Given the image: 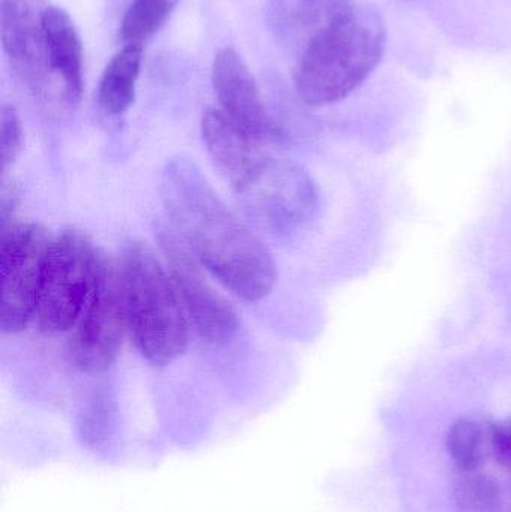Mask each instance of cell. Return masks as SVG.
Instances as JSON below:
<instances>
[{
    "instance_id": "cell-1",
    "label": "cell",
    "mask_w": 511,
    "mask_h": 512,
    "mask_svg": "<svg viewBox=\"0 0 511 512\" xmlns=\"http://www.w3.org/2000/svg\"><path fill=\"white\" fill-rule=\"evenodd\" d=\"M161 198L180 239L225 288L246 301L273 291L278 268L269 249L225 206L194 161L176 156L165 164Z\"/></svg>"
},
{
    "instance_id": "cell-2",
    "label": "cell",
    "mask_w": 511,
    "mask_h": 512,
    "mask_svg": "<svg viewBox=\"0 0 511 512\" xmlns=\"http://www.w3.org/2000/svg\"><path fill=\"white\" fill-rule=\"evenodd\" d=\"M386 44L380 11L375 6H351L303 48L294 74L297 95L312 107L342 101L380 65Z\"/></svg>"
},
{
    "instance_id": "cell-3",
    "label": "cell",
    "mask_w": 511,
    "mask_h": 512,
    "mask_svg": "<svg viewBox=\"0 0 511 512\" xmlns=\"http://www.w3.org/2000/svg\"><path fill=\"white\" fill-rule=\"evenodd\" d=\"M119 268L132 342L153 366H170L189 342L188 315L173 277L143 243L125 249Z\"/></svg>"
},
{
    "instance_id": "cell-4",
    "label": "cell",
    "mask_w": 511,
    "mask_h": 512,
    "mask_svg": "<svg viewBox=\"0 0 511 512\" xmlns=\"http://www.w3.org/2000/svg\"><path fill=\"white\" fill-rule=\"evenodd\" d=\"M99 252L77 230L63 231L48 246L35 318L45 333L71 330L89 300Z\"/></svg>"
},
{
    "instance_id": "cell-5",
    "label": "cell",
    "mask_w": 511,
    "mask_h": 512,
    "mask_svg": "<svg viewBox=\"0 0 511 512\" xmlns=\"http://www.w3.org/2000/svg\"><path fill=\"white\" fill-rule=\"evenodd\" d=\"M236 197L249 221L272 236L299 230L317 207L308 173L281 159H260L237 183Z\"/></svg>"
},
{
    "instance_id": "cell-6",
    "label": "cell",
    "mask_w": 511,
    "mask_h": 512,
    "mask_svg": "<svg viewBox=\"0 0 511 512\" xmlns=\"http://www.w3.org/2000/svg\"><path fill=\"white\" fill-rule=\"evenodd\" d=\"M47 234L32 222L0 225V328L20 333L35 318L47 258Z\"/></svg>"
},
{
    "instance_id": "cell-7",
    "label": "cell",
    "mask_w": 511,
    "mask_h": 512,
    "mask_svg": "<svg viewBox=\"0 0 511 512\" xmlns=\"http://www.w3.org/2000/svg\"><path fill=\"white\" fill-rule=\"evenodd\" d=\"M126 331L120 268L99 252L95 283L72 339L77 367L87 373L110 369L122 351Z\"/></svg>"
},
{
    "instance_id": "cell-8",
    "label": "cell",
    "mask_w": 511,
    "mask_h": 512,
    "mask_svg": "<svg viewBox=\"0 0 511 512\" xmlns=\"http://www.w3.org/2000/svg\"><path fill=\"white\" fill-rule=\"evenodd\" d=\"M161 246L186 315L198 336L212 345L230 342L239 330V315L230 301L207 282L200 262L179 236L162 234Z\"/></svg>"
},
{
    "instance_id": "cell-9",
    "label": "cell",
    "mask_w": 511,
    "mask_h": 512,
    "mask_svg": "<svg viewBox=\"0 0 511 512\" xmlns=\"http://www.w3.org/2000/svg\"><path fill=\"white\" fill-rule=\"evenodd\" d=\"M212 83L221 110L234 123L258 143L273 138L275 129L264 107L260 89L248 66L233 48H224L216 54Z\"/></svg>"
},
{
    "instance_id": "cell-10",
    "label": "cell",
    "mask_w": 511,
    "mask_h": 512,
    "mask_svg": "<svg viewBox=\"0 0 511 512\" xmlns=\"http://www.w3.org/2000/svg\"><path fill=\"white\" fill-rule=\"evenodd\" d=\"M44 54L51 71L62 78L66 98L78 102L83 93V48L71 17L50 6L41 15Z\"/></svg>"
},
{
    "instance_id": "cell-11",
    "label": "cell",
    "mask_w": 511,
    "mask_h": 512,
    "mask_svg": "<svg viewBox=\"0 0 511 512\" xmlns=\"http://www.w3.org/2000/svg\"><path fill=\"white\" fill-rule=\"evenodd\" d=\"M204 144L216 167L236 186L260 159L255 158V141L227 114L209 108L201 120Z\"/></svg>"
},
{
    "instance_id": "cell-12",
    "label": "cell",
    "mask_w": 511,
    "mask_h": 512,
    "mask_svg": "<svg viewBox=\"0 0 511 512\" xmlns=\"http://www.w3.org/2000/svg\"><path fill=\"white\" fill-rule=\"evenodd\" d=\"M351 6L350 0H269L267 15L279 35L308 44Z\"/></svg>"
},
{
    "instance_id": "cell-13",
    "label": "cell",
    "mask_w": 511,
    "mask_h": 512,
    "mask_svg": "<svg viewBox=\"0 0 511 512\" xmlns=\"http://www.w3.org/2000/svg\"><path fill=\"white\" fill-rule=\"evenodd\" d=\"M0 33L5 53L21 66L38 65L44 53L41 21L36 24L29 0H0Z\"/></svg>"
},
{
    "instance_id": "cell-14",
    "label": "cell",
    "mask_w": 511,
    "mask_h": 512,
    "mask_svg": "<svg viewBox=\"0 0 511 512\" xmlns=\"http://www.w3.org/2000/svg\"><path fill=\"white\" fill-rule=\"evenodd\" d=\"M143 48L126 44L108 63L99 83V105L110 116H122L135 99V86L140 75Z\"/></svg>"
},
{
    "instance_id": "cell-15",
    "label": "cell",
    "mask_w": 511,
    "mask_h": 512,
    "mask_svg": "<svg viewBox=\"0 0 511 512\" xmlns=\"http://www.w3.org/2000/svg\"><path fill=\"white\" fill-rule=\"evenodd\" d=\"M446 447L450 459L462 474L477 472L485 463V432L471 418H459L450 426Z\"/></svg>"
},
{
    "instance_id": "cell-16",
    "label": "cell",
    "mask_w": 511,
    "mask_h": 512,
    "mask_svg": "<svg viewBox=\"0 0 511 512\" xmlns=\"http://www.w3.org/2000/svg\"><path fill=\"white\" fill-rule=\"evenodd\" d=\"M456 512H501L504 499L500 483L482 472L459 478L453 489Z\"/></svg>"
},
{
    "instance_id": "cell-17",
    "label": "cell",
    "mask_w": 511,
    "mask_h": 512,
    "mask_svg": "<svg viewBox=\"0 0 511 512\" xmlns=\"http://www.w3.org/2000/svg\"><path fill=\"white\" fill-rule=\"evenodd\" d=\"M179 0H132L123 15L120 38L126 44H141L170 17Z\"/></svg>"
},
{
    "instance_id": "cell-18",
    "label": "cell",
    "mask_w": 511,
    "mask_h": 512,
    "mask_svg": "<svg viewBox=\"0 0 511 512\" xmlns=\"http://www.w3.org/2000/svg\"><path fill=\"white\" fill-rule=\"evenodd\" d=\"M23 152V126L17 110L12 105H3L0 110V170L5 176L8 168Z\"/></svg>"
},
{
    "instance_id": "cell-19",
    "label": "cell",
    "mask_w": 511,
    "mask_h": 512,
    "mask_svg": "<svg viewBox=\"0 0 511 512\" xmlns=\"http://www.w3.org/2000/svg\"><path fill=\"white\" fill-rule=\"evenodd\" d=\"M489 441L495 457L500 462L511 463V417L491 424Z\"/></svg>"
}]
</instances>
